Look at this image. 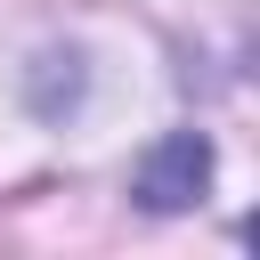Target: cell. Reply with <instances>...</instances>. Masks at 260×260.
<instances>
[{"mask_svg": "<svg viewBox=\"0 0 260 260\" xmlns=\"http://www.w3.org/2000/svg\"><path fill=\"white\" fill-rule=\"evenodd\" d=\"M203 171H211V146H203L195 130H179V138H162V146L146 154V171H138V195H146L154 211H171V203H187V195L203 187Z\"/></svg>", "mask_w": 260, "mask_h": 260, "instance_id": "6da1fadb", "label": "cell"}]
</instances>
